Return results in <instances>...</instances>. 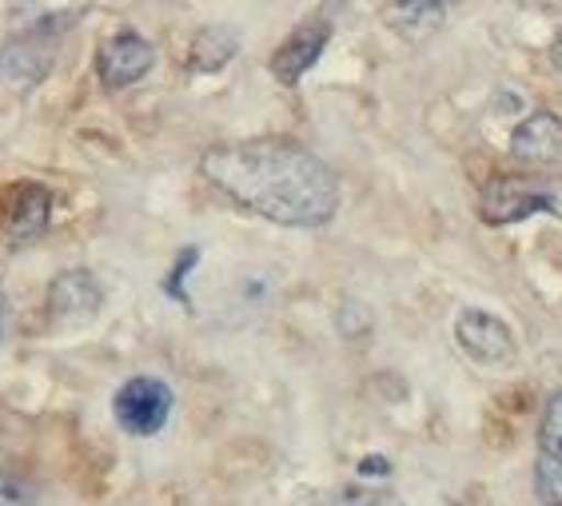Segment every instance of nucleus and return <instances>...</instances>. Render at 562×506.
<instances>
[{"mask_svg":"<svg viewBox=\"0 0 562 506\" xmlns=\"http://www.w3.org/2000/svg\"><path fill=\"white\" fill-rule=\"evenodd\" d=\"M443 16H447V9H439L435 0H391L387 9H383V21H387L391 33L412 44L439 33V29H443Z\"/></svg>","mask_w":562,"mask_h":506,"instance_id":"11","label":"nucleus"},{"mask_svg":"<svg viewBox=\"0 0 562 506\" xmlns=\"http://www.w3.org/2000/svg\"><path fill=\"white\" fill-rule=\"evenodd\" d=\"M4 324H9V295H4V283H0V335H4Z\"/></svg>","mask_w":562,"mask_h":506,"instance_id":"19","label":"nucleus"},{"mask_svg":"<svg viewBox=\"0 0 562 506\" xmlns=\"http://www.w3.org/2000/svg\"><path fill=\"white\" fill-rule=\"evenodd\" d=\"M391 466H387V459H379V454H371V459H363L359 463V474H387Z\"/></svg>","mask_w":562,"mask_h":506,"instance_id":"17","label":"nucleus"},{"mask_svg":"<svg viewBox=\"0 0 562 506\" xmlns=\"http://www.w3.org/2000/svg\"><path fill=\"white\" fill-rule=\"evenodd\" d=\"M92 68H97V80L109 92H124V88L140 85L144 76L156 68V44L136 33V29H120V33L104 36L97 44Z\"/></svg>","mask_w":562,"mask_h":506,"instance_id":"5","label":"nucleus"},{"mask_svg":"<svg viewBox=\"0 0 562 506\" xmlns=\"http://www.w3.org/2000/svg\"><path fill=\"white\" fill-rule=\"evenodd\" d=\"M435 4H439V9H451V4H463V0H435Z\"/></svg>","mask_w":562,"mask_h":506,"instance_id":"20","label":"nucleus"},{"mask_svg":"<svg viewBox=\"0 0 562 506\" xmlns=\"http://www.w3.org/2000/svg\"><path fill=\"white\" fill-rule=\"evenodd\" d=\"M60 36L48 29H16L0 44V80L9 88H36L56 68Z\"/></svg>","mask_w":562,"mask_h":506,"instance_id":"6","label":"nucleus"},{"mask_svg":"<svg viewBox=\"0 0 562 506\" xmlns=\"http://www.w3.org/2000/svg\"><path fill=\"white\" fill-rule=\"evenodd\" d=\"M200 176L224 200L280 227L312 232L339 212V176L288 136L216 144L200 156Z\"/></svg>","mask_w":562,"mask_h":506,"instance_id":"1","label":"nucleus"},{"mask_svg":"<svg viewBox=\"0 0 562 506\" xmlns=\"http://www.w3.org/2000/svg\"><path fill=\"white\" fill-rule=\"evenodd\" d=\"M551 65L562 72V29L554 33V41H551Z\"/></svg>","mask_w":562,"mask_h":506,"instance_id":"18","label":"nucleus"},{"mask_svg":"<svg viewBox=\"0 0 562 506\" xmlns=\"http://www.w3.org/2000/svg\"><path fill=\"white\" fill-rule=\"evenodd\" d=\"M176 395L172 387L156 375H132L124 387L112 395V415H116L120 431L132 439H151L160 435L172 419Z\"/></svg>","mask_w":562,"mask_h":506,"instance_id":"3","label":"nucleus"},{"mask_svg":"<svg viewBox=\"0 0 562 506\" xmlns=\"http://www.w3.org/2000/svg\"><path fill=\"white\" fill-rule=\"evenodd\" d=\"M53 224V192L36 180H12L0 192V239L9 248H24Z\"/></svg>","mask_w":562,"mask_h":506,"instance_id":"4","label":"nucleus"},{"mask_svg":"<svg viewBox=\"0 0 562 506\" xmlns=\"http://www.w3.org/2000/svg\"><path fill=\"white\" fill-rule=\"evenodd\" d=\"M236 53H239V36L232 29H224V24H207V29L195 33L192 48H188V72L195 76L220 72L227 60H236Z\"/></svg>","mask_w":562,"mask_h":506,"instance_id":"12","label":"nucleus"},{"mask_svg":"<svg viewBox=\"0 0 562 506\" xmlns=\"http://www.w3.org/2000/svg\"><path fill=\"white\" fill-rule=\"evenodd\" d=\"M535 212L562 220V176H491L479 195V216L491 227H507Z\"/></svg>","mask_w":562,"mask_h":506,"instance_id":"2","label":"nucleus"},{"mask_svg":"<svg viewBox=\"0 0 562 506\" xmlns=\"http://www.w3.org/2000/svg\"><path fill=\"white\" fill-rule=\"evenodd\" d=\"M515 4H551V0H515Z\"/></svg>","mask_w":562,"mask_h":506,"instance_id":"21","label":"nucleus"},{"mask_svg":"<svg viewBox=\"0 0 562 506\" xmlns=\"http://www.w3.org/2000/svg\"><path fill=\"white\" fill-rule=\"evenodd\" d=\"M539 454H547V459H559V463H562V391H554V395L547 398V411H542Z\"/></svg>","mask_w":562,"mask_h":506,"instance_id":"14","label":"nucleus"},{"mask_svg":"<svg viewBox=\"0 0 562 506\" xmlns=\"http://www.w3.org/2000/svg\"><path fill=\"white\" fill-rule=\"evenodd\" d=\"M454 339H459L467 356L483 367H507L519 356L515 331L498 315L483 312V307H467V312L454 315Z\"/></svg>","mask_w":562,"mask_h":506,"instance_id":"7","label":"nucleus"},{"mask_svg":"<svg viewBox=\"0 0 562 506\" xmlns=\"http://www.w3.org/2000/svg\"><path fill=\"white\" fill-rule=\"evenodd\" d=\"M535 495H539L542 506H562V463L559 459L539 454V463H535Z\"/></svg>","mask_w":562,"mask_h":506,"instance_id":"16","label":"nucleus"},{"mask_svg":"<svg viewBox=\"0 0 562 506\" xmlns=\"http://www.w3.org/2000/svg\"><path fill=\"white\" fill-rule=\"evenodd\" d=\"M510 156L522 164H559L562 160V116L551 109L530 112L515 136H510Z\"/></svg>","mask_w":562,"mask_h":506,"instance_id":"10","label":"nucleus"},{"mask_svg":"<svg viewBox=\"0 0 562 506\" xmlns=\"http://www.w3.org/2000/svg\"><path fill=\"white\" fill-rule=\"evenodd\" d=\"M327 506H407L395 491L387 486H347L327 498Z\"/></svg>","mask_w":562,"mask_h":506,"instance_id":"15","label":"nucleus"},{"mask_svg":"<svg viewBox=\"0 0 562 506\" xmlns=\"http://www.w3.org/2000/svg\"><path fill=\"white\" fill-rule=\"evenodd\" d=\"M0 506H41V483L29 466L0 454Z\"/></svg>","mask_w":562,"mask_h":506,"instance_id":"13","label":"nucleus"},{"mask_svg":"<svg viewBox=\"0 0 562 506\" xmlns=\"http://www.w3.org/2000/svg\"><path fill=\"white\" fill-rule=\"evenodd\" d=\"M104 307V288L88 268H68L48 283V315L56 324H85Z\"/></svg>","mask_w":562,"mask_h":506,"instance_id":"9","label":"nucleus"},{"mask_svg":"<svg viewBox=\"0 0 562 506\" xmlns=\"http://www.w3.org/2000/svg\"><path fill=\"white\" fill-rule=\"evenodd\" d=\"M327 44H331V21H327V16L303 21L300 29L271 53V76H276L283 88H295L303 76L319 65V56H324Z\"/></svg>","mask_w":562,"mask_h":506,"instance_id":"8","label":"nucleus"}]
</instances>
